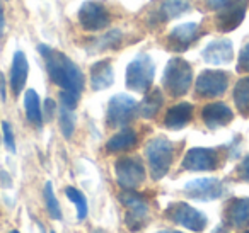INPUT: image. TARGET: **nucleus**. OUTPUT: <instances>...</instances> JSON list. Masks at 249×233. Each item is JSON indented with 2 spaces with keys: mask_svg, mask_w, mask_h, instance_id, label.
<instances>
[{
  "mask_svg": "<svg viewBox=\"0 0 249 233\" xmlns=\"http://www.w3.org/2000/svg\"><path fill=\"white\" fill-rule=\"evenodd\" d=\"M220 165V155L215 148H191L186 151L181 167L190 172H212Z\"/></svg>",
  "mask_w": 249,
  "mask_h": 233,
  "instance_id": "nucleus-10",
  "label": "nucleus"
},
{
  "mask_svg": "<svg viewBox=\"0 0 249 233\" xmlns=\"http://www.w3.org/2000/svg\"><path fill=\"white\" fill-rule=\"evenodd\" d=\"M45 201H46L48 215L52 216L53 219H62V209H60L58 199H56L55 192H53L52 182H46V185H45Z\"/></svg>",
  "mask_w": 249,
  "mask_h": 233,
  "instance_id": "nucleus-28",
  "label": "nucleus"
},
{
  "mask_svg": "<svg viewBox=\"0 0 249 233\" xmlns=\"http://www.w3.org/2000/svg\"><path fill=\"white\" fill-rule=\"evenodd\" d=\"M242 233H249V230H246V232H242Z\"/></svg>",
  "mask_w": 249,
  "mask_h": 233,
  "instance_id": "nucleus-42",
  "label": "nucleus"
},
{
  "mask_svg": "<svg viewBox=\"0 0 249 233\" xmlns=\"http://www.w3.org/2000/svg\"><path fill=\"white\" fill-rule=\"evenodd\" d=\"M201 119L208 130H218L222 126H227L234 119L232 109L224 102H212L201 109Z\"/></svg>",
  "mask_w": 249,
  "mask_h": 233,
  "instance_id": "nucleus-15",
  "label": "nucleus"
},
{
  "mask_svg": "<svg viewBox=\"0 0 249 233\" xmlns=\"http://www.w3.org/2000/svg\"><path fill=\"white\" fill-rule=\"evenodd\" d=\"M157 233H181V232H174V230H162V232H157Z\"/></svg>",
  "mask_w": 249,
  "mask_h": 233,
  "instance_id": "nucleus-39",
  "label": "nucleus"
},
{
  "mask_svg": "<svg viewBox=\"0 0 249 233\" xmlns=\"http://www.w3.org/2000/svg\"><path fill=\"white\" fill-rule=\"evenodd\" d=\"M237 72L239 73H249V43L242 46L237 60Z\"/></svg>",
  "mask_w": 249,
  "mask_h": 233,
  "instance_id": "nucleus-30",
  "label": "nucleus"
},
{
  "mask_svg": "<svg viewBox=\"0 0 249 233\" xmlns=\"http://www.w3.org/2000/svg\"><path fill=\"white\" fill-rule=\"evenodd\" d=\"M79 22L86 31H101L109 24L107 9L99 2H86L79 9Z\"/></svg>",
  "mask_w": 249,
  "mask_h": 233,
  "instance_id": "nucleus-13",
  "label": "nucleus"
},
{
  "mask_svg": "<svg viewBox=\"0 0 249 233\" xmlns=\"http://www.w3.org/2000/svg\"><path fill=\"white\" fill-rule=\"evenodd\" d=\"M183 191L184 194L196 201H213L224 194V185L215 177H203L190 181Z\"/></svg>",
  "mask_w": 249,
  "mask_h": 233,
  "instance_id": "nucleus-12",
  "label": "nucleus"
},
{
  "mask_svg": "<svg viewBox=\"0 0 249 233\" xmlns=\"http://www.w3.org/2000/svg\"><path fill=\"white\" fill-rule=\"evenodd\" d=\"M225 223L232 228H248L249 226V198H234L227 202L224 211Z\"/></svg>",
  "mask_w": 249,
  "mask_h": 233,
  "instance_id": "nucleus-17",
  "label": "nucleus"
},
{
  "mask_svg": "<svg viewBox=\"0 0 249 233\" xmlns=\"http://www.w3.org/2000/svg\"><path fill=\"white\" fill-rule=\"evenodd\" d=\"M234 104L239 114L249 117V77H242L234 87Z\"/></svg>",
  "mask_w": 249,
  "mask_h": 233,
  "instance_id": "nucleus-24",
  "label": "nucleus"
},
{
  "mask_svg": "<svg viewBox=\"0 0 249 233\" xmlns=\"http://www.w3.org/2000/svg\"><path fill=\"white\" fill-rule=\"evenodd\" d=\"M92 233H104V230H94Z\"/></svg>",
  "mask_w": 249,
  "mask_h": 233,
  "instance_id": "nucleus-40",
  "label": "nucleus"
},
{
  "mask_svg": "<svg viewBox=\"0 0 249 233\" xmlns=\"http://www.w3.org/2000/svg\"><path fill=\"white\" fill-rule=\"evenodd\" d=\"M116 182L123 191H135L145 181V168L140 158L123 157L114 164Z\"/></svg>",
  "mask_w": 249,
  "mask_h": 233,
  "instance_id": "nucleus-7",
  "label": "nucleus"
},
{
  "mask_svg": "<svg viewBox=\"0 0 249 233\" xmlns=\"http://www.w3.org/2000/svg\"><path fill=\"white\" fill-rule=\"evenodd\" d=\"M38 51L45 60L46 70L53 83L73 96L80 97L84 90V75L80 68L58 50H53L46 45H39Z\"/></svg>",
  "mask_w": 249,
  "mask_h": 233,
  "instance_id": "nucleus-1",
  "label": "nucleus"
},
{
  "mask_svg": "<svg viewBox=\"0 0 249 233\" xmlns=\"http://www.w3.org/2000/svg\"><path fill=\"white\" fill-rule=\"evenodd\" d=\"M28 58L22 51H16L14 60H12L11 67V89L14 92V96H19L22 92L26 85V80H28Z\"/></svg>",
  "mask_w": 249,
  "mask_h": 233,
  "instance_id": "nucleus-19",
  "label": "nucleus"
},
{
  "mask_svg": "<svg viewBox=\"0 0 249 233\" xmlns=\"http://www.w3.org/2000/svg\"><path fill=\"white\" fill-rule=\"evenodd\" d=\"M120 201L126 208L124 213V225L130 232H140L149 221V202L142 194L135 191H123Z\"/></svg>",
  "mask_w": 249,
  "mask_h": 233,
  "instance_id": "nucleus-5",
  "label": "nucleus"
},
{
  "mask_svg": "<svg viewBox=\"0 0 249 233\" xmlns=\"http://www.w3.org/2000/svg\"><path fill=\"white\" fill-rule=\"evenodd\" d=\"M139 111V104L133 97L126 94H116L107 102V113H106V123L109 128L118 130L123 128L135 117Z\"/></svg>",
  "mask_w": 249,
  "mask_h": 233,
  "instance_id": "nucleus-6",
  "label": "nucleus"
},
{
  "mask_svg": "<svg viewBox=\"0 0 249 233\" xmlns=\"http://www.w3.org/2000/svg\"><path fill=\"white\" fill-rule=\"evenodd\" d=\"M2 130H4V140H5V147H7L9 151L14 153L16 151V141H14V133H12V128L7 121L2 123Z\"/></svg>",
  "mask_w": 249,
  "mask_h": 233,
  "instance_id": "nucleus-32",
  "label": "nucleus"
},
{
  "mask_svg": "<svg viewBox=\"0 0 249 233\" xmlns=\"http://www.w3.org/2000/svg\"><path fill=\"white\" fill-rule=\"evenodd\" d=\"M114 82V73L113 67H111L109 60H103L92 65L90 68V83H92L94 90H104L111 87Z\"/></svg>",
  "mask_w": 249,
  "mask_h": 233,
  "instance_id": "nucleus-21",
  "label": "nucleus"
},
{
  "mask_svg": "<svg viewBox=\"0 0 249 233\" xmlns=\"http://www.w3.org/2000/svg\"><path fill=\"white\" fill-rule=\"evenodd\" d=\"M65 194H67V198H69L70 201L75 204V208H77V219H79V221L86 219V216H87L86 196H84L82 192H80L79 189H75V187H67L65 189Z\"/></svg>",
  "mask_w": 249,
  "mask_h": 233,
  "instance_id": "nucleus-27",
  "label": "nucleus"
},
{
  "mask_svg": "<svg viewBox=\"0 0 249 233\" xmlns=\"http://www.w3.org/2000/svg\"><path fill=\"white\" fill-rule=\"evenodd\" d=\"M193 117V104L190 102H181L173 106L166 113L164 117V126L169 130H181L184 128Z\"/></svg>",
  "mask_w": 249,
  "mask_h": 233,
  "instance_id": "nucleus-20",
  "label": "nucleus"
},
{
  "mask_svg": "<svg viewBox=\"0 0 249 233\" xmlns=\"http://www.w3.org/2000/svg\"><path fill=\"white\" fill-rule=\"evenodd\" d=\"M229 87V73L222 70H203L195 83V92L201 99H213L225 94Z\"/></svg>",
  "mask_w": 249,
  "mask_h": 233,
  "instance_id": "nucleus-9",
  "label": "nucleus"
},
{
  "mask_svg": "<svg viewBox=\"0 0 249 233\" xmlns=\"http://www.w3.org/2000/svg\"><path fill=\"white\" fill-rule=\"evenodd\" d=\"M53 114H55V102H53L52 99H46L45 100V116H46V119H52L53 117Z\"/></svg>",
  "mask_w": 249,
  "mask_h": 233,
  "instance_id": "nucleus-35",
  "label": "nucleus"
},
{
  "mask_svg": "<svg viewBox=\"0 0 249 233\" xmlns=\"http://www.w3.org/2000/svg\"><path fill=\"white\" fill-rule=\"evenodd\" d=\"M60 100H62L63 107L73 111L77 107V100H79V97L73 96V94H70V92H67V90H63V92H60Z\"/></svg>",
  "mask_w": 249,
  "mask_h": 233,
  "instance_id": "nucleus-33",
  "label": "nucleus"
},
{
  "mask_svg": "<svg viewBox=\"0 0 249 233\" xmlns=\"http://www.w3.org/2000/svg\"><path fill=\"white\" fill-rule=\"evenodd\" d=\"M52 233H53V232H52Z\"/></svg>",
  "mask_w": 249,
  "mask_h": 233,
  "instance_id": "nucleus-43",
  "label": "nucleus"
},
{
  "mask_svg": "<svg viewBox=\"0 0 249 233\" xmlns=\"http://www.w3.org/2000/svg\"><path fill=\"white\" fill-rule=\"evenodd\" d=\"M235 177H237L239 181L248 182L249 184V155H246L241 164L235 167Z\"/></svg>",
  "mask_w": 249,
  "mask_h": 233,
  "instance_id": "nucleus-31",
  "label": "nucleus"
},
{
  "mask_svg": "<svg viewBox=\"0 0 249 233\" xmlns=\"http://www.w3.org/2000/svg\"><path fill=\"white\" fill-rule=\"evenodd\" d=\"M0 96H2V99H5V85H4V77H2V73H0Z\"/></svg>",
  "mask_w": 249,
  "mask_h": 233,
  "instance_id": "nucleus-38",
  "label": "nucleus"
},
{
  "mask_svg": "<svg viewBox=\"0 0 249 233\" xmlns=\"http://www.w3.org/2000/svg\"><path fill=\"white\" fill-rule=\"evenodd\" d=\"M166 218L176 225H181L191 232H203L208 225L207 216L196 208L186 204V202H173L166 208Z\"/></svg>",
  "mask_w": 249,
  "mask_h": 233,
  "instance_id": "nucleus-8",
  "label": "nucleus"
},
{
  "mask_svg": "<svg viewBox=\"0 0 249 233\" xmlns=\"http://www.w3.org/2000/svg\"><path fill=\"white\" fill-rule=\"evenodd\" d=\"M60 128L65 138H72L73 130H75V117L72 114V109H67L62 106L60 109Z\"/></svg>",
  "mask_w": 249,
  "mask_h": 233,
  "instance_id": "nucleus-29",
  "label": "nucleus"
},
{
  "mask_svg": "<svg viewBox=\"0 0 249 233\" xmlns=\"http://www.w3.org/2000/svg\"><path fill=\"white\" fill-rule=\"evenodd\" d=\"M164 104V97H162V92L160 89H152L145 97L143 100L140 102L139 106V114L145 119H152V117L157 116V113L160 111Z\"/></svg>",
  "mask_w": 249,
  "mask_h": 233,
  "instance_id": "nucleus-23",
  "label": "nucleus"
},
{
  "mask_svg": "<svg viewBox=\"0 0 249 233\" xmlns=\"http://www.w3.org/2000/svg\"><path fill=\"white\" fill-rule=\"evenodd\" d=\"M9 233H19V232H16V230H14V232H9Z\"/></svg>",
  "mask_w": 249,
  "mask_h": 233,
  "instance_id": "nucleus-41",
  "label": "nucleus"
},
{
  "mask_svg": "<svg viewBox=\"0 0 249 233\" xmlns=\"http://www.w3.org/2000/svg\"><path fill=\"white\" fill-rule=\"evenodd\" d=\"M203 34L200 24L196 22H184V24H179L169 33L167 36V46L173 51H186L193 43H196L200 39V36Z\"/></svg>",
  "mask_w": 249,
  "mask_h": 233,
  "instance_id": "nucleus-14",
  "label": "nucleus"
},
{
  "mask_svg": "<svg viewBox=\"0 0 249 233\" xmlns=\"http://www.w3.org/2000/svg\"><path fill=\"white\" fill-rule=\"evenodd\" d=\"M137 145V133L130 128H124L120 133H116L109 141L106 143V150L111 153H121Z\"/></svg>",
  "mask_w": 249,
  "mask_h": 233,
  "instance_id": "nucleus-22",
  "label": "nucleus"
},
{
  "mask_svg": "<svg viewBox=\"0 0 249 233\" xmlns=\"http://www.w3.org/2000/svg\"><path fill=\"white\" fill-rule=\"evenodd\" d=\"M201 56L208 65H227L234 58V46L231 39H215L205 46Z\"/></svg>",
  "mask_w": 249,
  "mask_h": 233,
  "instance_id": "nucleus-16",
  "label": "nucleus"
},
{
  "mask_svg": "<svg viewBox=\"0 0 249 233\" xmlns=\"http://www.w3.org/2000/svg\"><path fill=\"white\" fill-rule=\"evenodd\" d=\"M156 65L147 53H140L126 68V87L133 92H147L154 82Z\"/></svg>",
  "mask_w": 249,
  "mask_h": 233,
  "instance_id": "nucleus-4",
  "label": "nucleus"
},
{
  "mask_svg": "<svg viewBox=\"0 0 249 233\" xmlns=\"http://www.w3.org/2000/svg\"><path fill=\"white\" fill-rule=\"evenodd\" d=\"M249 0H232L227 7L220 9L215 16V28L220 33H231L242 24Z\"/></svg>",
  "mask_w": 249,
  "mask_h": 233,
  "instance_id": "nucleus-11",
  "label": "nucleus"
},
{
  "mask_svg": "<svg viewBox=\"0 0 249 233\" xmlns=\"http://www.w3.org/2000/svg\"><path fill=\"white\" fill-rule=\"evenodd\" d=\"M4 28H5V19H4V11H2V2H0V39L4 36Z\"/></svg>",
  "mask_w": 249,
  "mask_h": 233,
  "instance_id": "nucleus-37",
  "label": "nucleus"
},
{
  "mask_svg": "<svg viewBox=\"0 0 249 233\" xmlns=\"http://www.w3.org/2000/svg\"><path fill=\"white\" fill-rule=\"evenodd\" d=\"M145 155L149 160V170L154 181H160L169 172L174 158V145L164 136L150 140L145 147Z\"/></svg>",
  "mask_w": 249,
  "mask_h": 233,
  "instance_id": "nucleus-2",
  "label": "nucleus"
},
{
  "mask_svg": "<svg viewBox=\"0 0 249 233\" xmlns=\"http://www.w3.org/2000/svg\"><path fill=\"white\" fill-rule=\"evenodd\" d=\"M24 109H26V116H28L29 123H33L35 126L41 128V124H43V113H41V106H39V97H38V94H36L33 89L26 90Z\"/></svg>",
  "mask_w": 249,
  "mask_h": 233,
  "instance_id": "nucleus-25",
  "label": "nucleus"
},
{
  "mask_svg": "<svg viewBox=\"0 0 249 233\" xmlns=\"http://www.w3.org/2000/svg\"><path fill=\"white\" fill-rule=\"evenodd\" d=\"M121 38H123V34H121L120 31H111V33H107V34L101 36L99 39H96V41L92 43V48L96 50V51L116 50L121 43Z\"/></svg>",
  "mask_w": 249,
  "mask_h": 233,
  "instance_id": "nucleus-26",
  "label": "nucleus"
},
{
  "mask_svg": "<svg viewBox=\"0 0 249 233\" xmlns=\"http://www.w3.org/2000/svg\"><path fill=\"white\" fill-rule=\"evenodd\" d=\"M190 9L191 5L188 0H162L159 9L152 14V21L157 22V24H162V22L179 17V16H183Z\"/></svg>",
  "mask_w": 249,
  "mask_h": 233,
  "instance_id": "nucleus-18",
  "label": "nucleus"
},
{
  "mask_svg": "<svg viewBox=\"0 0 249 233\" xmlns=\"http://www.w3.org/2000/svg\"><path fill=\"white\" fill-rule=\"evenodd\" d=\"M0 185L2 187H9L11 185V179H9V175L5 172H0Z\"/></svg>",
  "mask_w": 249,
  "mask_h": 233,
  "instance_id": "nucleus-36",
  "label": "nucleus"
},
{
  "mask_svg": "<svg viewBox=\"0 0 249 233\" xmlns=\"http://www.w3.org/2000/svg\"><path fill=\"white\" fill-rule=\"evenodd\" d=\"M232 0H205V5H207L210 11H215L218 12L220 9L227 7L229 4H231Z\"/></svg>",
  "mask_w": 249,
  "mask_h": 233,
  "instance_id": "nucleus-34",
  "label": "nucleus"
},
{
  "mask_svg": "<svg viewBox=\"0 0 249 233\" xmlns=\"http://www.w3.org/2000/svg\"><path fill=\"white\" fill-rule=\"evenodd\" d=\"M193 82V68L183 58H173L166 65L162 75V87L173 97H181L190 90Z\"/></svg>",
  "mask_w": 249,
  "mask_h": 233,
  "instance_id": "nucleus-3",
  "label": "nucleus"
}]
</instances>
